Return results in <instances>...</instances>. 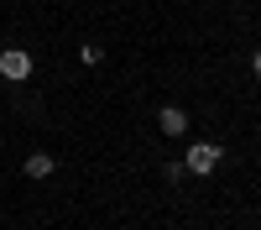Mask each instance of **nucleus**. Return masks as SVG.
<instances>
[{
	"label": "nucleus",
	"instance_id": "0eeeda50",
	"mask_svg": "<svg viewBox=\"0 0 261 230\" xmlns=\"http://www.w3.org/2000/svg\"><path fill=\"white\" fill-rule=\"evenodd\" d=\"M251 68H256V79H261V53H256V63H251Z\"/></svg>",
	"mask_w": 261,
	"mask_h": 230
},
{
	"label": "nucleus",
	"instance_id": "39448f33",
	"mask_svg": "<svg viewBox=\"0 0 261 230\" xmlns=\"http://www.w3.org/2000/svg\"><path fill=\"white\" fill-rule=\"evenodd\" d=\"M183 173H188L183 162H167V167H162V178H167V183H183Z\"/></svg>",
	"mask_w": 261,
	"mask_h": 230
},
{
	"label": "nucleus",
	"instance_id": "f257e3e1",
	"mask_svg": "<svg viewBox=\"0 0 261 230\" xmlns=\"http://www.w3.org/2000/svg\"><path fill=\"white\" fill-rule=\"evenodd\" d=\"M183 167H188L193 178H209L214 167H220V146H214V141H193L188 157H183Z\"/></svg>",
	"mask_w": 261,
	"mask_h": 230
},
{
	"label": "nucleus",
	"instance_id": "7ed1b4c3",
	"mask_svg": "<svg viewBox=\"0 0 261 230\" xmlns=\"http://www.w3.org/2000/svg\"><path fill=\"white\" fill-rule=\"evenodd\" d=\"M157 125H162V136H183V131H188V110L162 105V110H157Z\"/></svg>",
	"mask_w": 261,
	"mask_h": 230
},
{
	"label": "nucleus",
	"instance_id": "423d86ee",
	"mask_svg": "<svg viewBox=\"0 0 261 230\" xmlns=\"http://www.w3.org/2000/svg\"><path fill=\"white\" fill-rule=\"evenodd\" d=\"M79 58H84V63H89V68H94V63H99V58H105V53H99V47H94V42H84V47H79Z\"/></svg>",
	"mask_w": 261,
	"mask_h": 230
},
{
	"label": "nucleus",
	"instance_id": "20e7f679",
	"mask_svg": "<svg viewBox=\"0 0 261 230\" xmlns=\"http://www.w3.org/2000/svg\"><path fill=\"white\" fill-rule=\"evenodd\" d=\"M53 167H58V162H53L47 152H32V157H27V178H53Z\"/></svg>",
	"mask_w": 261,
	"mask_h": 230
},
{
	"label": "nucleus",
	"instance_id": "f03ea898",
	"mask_svg": "<svg viewBox=\"0 0 261 230\" xmlns=\"http://www.w3.org/2000/svg\"><path fill=\"white\" fill-rule=\"evenodd\" d=\"M0 79H11V84L32 79V53L27 47H6V53H0Z\"/></svg>",
	"mask_w": 261,
	"mask_h": 230
}]
</instances>
